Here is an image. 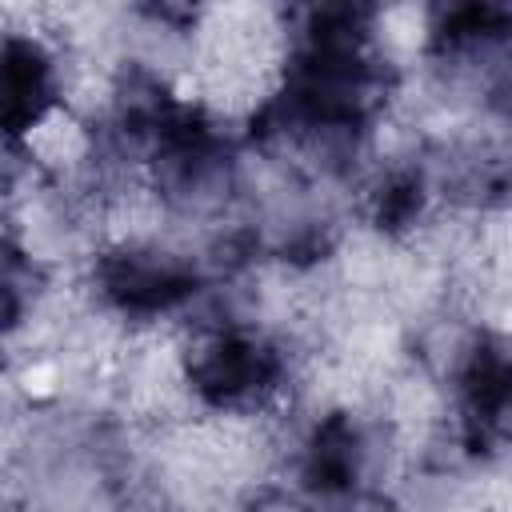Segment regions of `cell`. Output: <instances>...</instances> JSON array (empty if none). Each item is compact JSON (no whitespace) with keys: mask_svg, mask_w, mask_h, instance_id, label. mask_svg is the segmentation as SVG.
<instances>
[{"mask_svg":"<svg viewBox=\"0 0 512 512\" xmlns=\"http://www.w3.org/2000/svg\"><path fill=\"white\" fill-rule=\"evenodd\" d=\"M196 256L184 244L108 248L96 268V288L108 308L124 316H160L192 296Z\"/></svg>","mask_w":512,"mask_h":512,"instance_id":"cell-1","label":"cell"},{"mask_svg":"<svg viewBox=\"0 0 512 512\" xmlns=\"http://www.w3.org/2000/svg\"><path fill=\"white\" fill-rule=\"evenodd\" d=\"M4 104H8L12 132H24L48 108L60 104L56 56L44 52V44L36 36H8V44H4Z\"/></svg>","mask_w":512,"mask_h":512,"instance_id":"cell-2","label":"cell"},{"mask_svg":"<svg viewBox=\"0 0 512 512\" xmlns=\"http://www.w3.org/2000/svg\"><path fill=\"white\" fill-rule=\"evenodd\" d=\"M484 420H488V428H492L496 436H504V440L512 444V376H508L504 392L496 396V404L484 412Z\"/></svg>","mask_w":512,"mask_h":512,"instance_id":"cell-3","label":"cell"}]
</instances>
